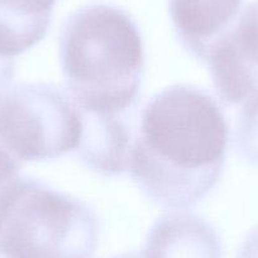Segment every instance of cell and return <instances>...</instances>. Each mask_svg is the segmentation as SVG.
Here are the masks:
<instances>
[{
	"label": "cell",
	"instance_id": "obj_12",
	"mask_svg": "<svg viewBox=\"0 0 258 258\" xmlns=\"http://www.w3.org/2000/svg\"><path fill=\"white\" fill-rule=\"evenodd\" d=\"M16 74V61L0 57V94L11 86Z\"/></svg>",
	"mask_w": 258,
	"mask_h": 258
},
{
	"label": "cell",
	"instance_id": "obj_4",
	"mask_svg": "<svg viewBox=\"0 0 258 258\" xmlns=\"http://www.w3.org/2000/svg\"><path fill=\"white\" fill-rule=\"evenodd\" d=\"M84 115L68 91L24 83L0 94V145L22 166L78 152Z\"/></svg>",
	"mask_w": 258,
	"mask_h": 258
},
{
	"label": "cell",
	"instance_id": "obj_13",
	"mask_svg": "<svg viewBox=\"0 0 258 258\" xmlns=\"http://www.w3.org/2000/svg\"><path fill=\"white\" fill-rule=\"evenodd\" d=\"M114 258H141L140 253L136 254V253H132V254H126V255H118V257H114Z\"/></svg>",
	"mask_w": 258,
	"mask_h": 258
},
{
	"label": "cell",
	"instance_id": "obj_5",
	"mask_svg": "<svg viewBox=\"0 0 258 258\" xmlns=\"http://www.w3.org/2000/svg\"><path fill=\"white\" fill-rule=\"evenodd\" d=\"M205 63L223 103L242 105L258 91V0L239 12L214 43Z\"/></svg>",
	"mask_w": 258,
	"mask_h": 258
},
{
	"label": "cell",
	"instance_id": "obj_9",
	"mask_svg": "<svg viewBox=\"0 0 258 258\" xmlns=\"http://www.w3.org/2000/svg\"><path fill=\"white\" fill-rule=\"evenodd\" d=\"M234 140L238 155L258 166V91L242 104Z\"/></svg>",
	"mask_w": 258,
	"mask_h": 258
},
{
	"label": "cell",
	"instance_id": "obj_10",
	"mask_svg": "<svg viewBox=\"0 0 258 258\" xmlns=\"http://www.w3.org/2000/svg\"><path fill=\"white\" fill-rule=\"evenodd\" d=\"M22 165L14 160L8 152L0 145V190L8 182L19 176V170Z\"/></svg>",
	"mask_w": 258,
	"mask_h": 258
},
{
	"label": "cell",
	"instance_id": "obj_3",
	"mask_svg": "<svg viewBox=\"0 0 258 258\" xmlns=\"http://www.w3.org/2000/svg\"><path fill=\"white\" fill-rule=\"evenodd\" d=\"M100 224L84 202L32 177L0 190V258H91Z\"/></svg>",
	"mask_w": 258,
	"mask_h": 258
},
{
	"label": "cell",
	"instance_id": "obj_1",
	"mask_svg": "<svg viewBox=\"0 0 258 258\" xmlns=\"http://www.w3.org/2000/svg\"><path fill=\"white\" fill-rule=\"evenodd\" d=\"M228 143L229 126L217 100L204 89L176 84L143 108L128 171L158 208L188 210L222 177Z\"/></svg>",
	"mask_w": 258,
	"mask_h": 258
},
{
	"label": "cell",
	"instance_id": "obj_6",
	"mask_svg": "<svg viewBox=\"0 0 258 258\" xmlns=\"http://www.w3.org/2000/svg\"><path fill=\"white\" fill-rule=\"evenodd\" d=\"M141 258H222L217 230L188 210H173L151 227Z\"/></svg>",
	"mask_w": 258,
	"mask_h": 258
},
{
	"label": "cell",
	"instance_id": "obj_8",
	"mask_svg": "<svg viewBox=\"0 0 258 258\" xmlns=\"http://www.w3.org/2000/svg\"><path fill=\"white\" fill-rule=\"evenodd\" d=\"M57 0H0V57L14 59L46 37Z\"/></svg>",
	"mask_w": 258,
	"mask_h": 258
},
{
	"label": "cell",
	"instance_id": "obj_7",
	"mask_svg": "<svg viewBox=\"0 0 258 258\" xmlns=\"http://www.w3.org/2000/svg\"><path fill=\"white\" fill-rule=\"evenodd\" d=\"M242 0H168L176 36L183 48L202 62L220 36L233 24Z\"/></svg>",
	"mask_w": 258,
	"mask_h": 258
},
{
	"label": "cell",
	"instance_id": "obj_11",
	"mask_svg": "<svg viewBox=\"0 0 258 258\" xmlns=\"http://www.w3.org/2000/svg\"><path fill=\"white\" fill-rule=\"evenodd\" d=\"M237 258H258V225L245 235L238 249Z\"/></svg>",
	"mask_w": 258,
	"mask_h": 258
},
{
	"label": "cell",
	"instance_id": "obj_2",
	"mask_svg": "<svg viewBox=\"0 0 258 258\" xmlns=\"http://www.w3.org/2000/svg\"><path fill=\"white\" fill-rule=\"evenodd\" d=\"M59 59L66 91L86 115L125 116L137 104L145 47L124 9L93 3L71 14L62 27Z\"/></svg>",
	"mask_w": 258,
	"mask_h": 258
}]
</instances>
